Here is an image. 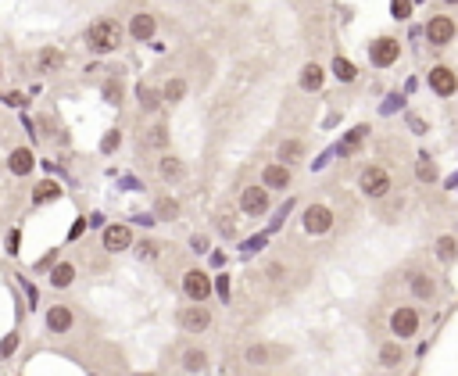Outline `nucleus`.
Masks as SVG:
<instances>
[{
    "mask_svg": "<svg viewBox=\"0 0 458 376\" xmlns=\"http://www.w3.org/2000/svg\"><path fill=\"white\" fill-rule=\"evenodd\" d=\"M86 47L93 54H115L122 47V25L115 18H97L86 29Z\"/></svg>",
    "mask_w": 458,
    "mask_h": 376,
    "instance_id": "nucleus-1",
    "label": "nucleus"
},
{
    "mask_svg": "<svg viewBox=\"0 0 458 376\" xmlns=\"http://www.w3.org/2000/svg\"><path fill=\"white\" fill-rule=\"evenodd\" d=\"M390 186H394V179H390V172H387L383 165H366V168L358 172V190L366 194L369 201L387 197V194H390Z\"/></svg>",
    "mask_w": 458,
    "mask_h": 376,
    "instance_id": "nucleus-2",
    "label": "nucleus"
},
{
    "mask_svg": "<svg viewBox=\"0 0 458 376\" xmlns=\"http://www.w3.org/2000/svg\"><path fill=\"white\" fill-rule=\"evenodd\" d=\"M215 294V276L204 269H186L183 273V297L190 305H208V297Z\"/></svg>",
    "mask_w": 458,
    "mask_h": 376,
    "instance_id": "nucleus-3",
    "label": "nucleus"
},
{
    "mask_svg": "<svg viewBox=\"0 0 458 376\" xmlns=\"http://www.w3.org/2000/svg\"><path fill=\"white\" fill-rule=\"evenodd\" d=\"M419 326H422V316H419L416 305H398L390 312V334H394V340L419 337Z\"/></svg>",
    "mask_w": 458,
    "mask_h": 376,
    "instance_id": "nucleus-4",
    "label": "nucleus"
},
{
    "mask_svg": "<svg viewBox=\"0 0 458 376\" xmlns=\"http://www.w3.org/2000/svg\"><path fill=\"white\" fill-rule=\"evenodd\" d=\"M333 223H337V215H333V208H329V205H322V201L308 205L305 215H301V226H305L308 237H326V233L333 229Z\"/></svg>",
    "mask_w": 458,
    "mask_h": 376,
    "instance_id": "nucleus-5",
    "label": "nucleus"
},
{
    "mask_svg": "<svg viewBox=\"0 0 458 376\" xmlns=\"http://www.w3.org/2000/svg\"><path fill=\"white\" fill-rule=\"evenodd\" d=\"M268 208H272V190H268V186L251 183V186H244V190H240V212L247 218H262Z\"/></svg>",
    "mask_w": 458,
    "mask_h": 376,
    "instance_id": "nucleus-6",
    "label": "nucleus"
},
{
    "mask_svg": "<svg viewBox=\"0 0 458 376\" xmlns=\"http://www.w3.org/2000/svg\"><path fill=\"white\" fill-rule=\"evenodd\" d=\"M212 323H215V316H212L208 305H186V308H179V326L186 334H194V337L208 334Z\"/></svg>",
    "mask_w": 458,
    "mask_h": 376,
    "instance_id": "nucleus-7",
    "label": "nucleus"
},
{
    "mask_svg": "<svg viewBox=\"0 0 458 376\" xmlns=\"http://www.w3.org/2000/svg\"><path fill=\"white\" fill-rule=\"evenodd\" d=\"M101 244H104V251H107V255H118V251H129V247H136L129 223H112V226H104V229H101Z\"/></svg>",
    "mask_w": 458,
    "mask_h": 376,
    "instance_id": "nucleus-8",
    "label": "nucleus"
},
{
    "mask_svg": "<svg viewBox=\"0 0 458 376\" xmlns=\"http://www.w3.org/2000/svg\"><path fill=\"white\" fill-rule=\"evenodd\" d=\"M398 58H401V43L394 40V36H380V40L369 43V61H372V68H390Z\"/></svg>",
    "mask_w": 458,
    "mask_h": 376,
    "instance_id": "nucleus-9",
    "label": "nucleus"
},
{
    "mask_svg": "<svg viewBox=\"0 0 458 376\" xmlns=\"http://www.w3.org/2000/svg\"><path fill=\"white\" fill-rule=\"evenodd\" d=\"M458 33V25L451 14H433L430 22H426V40H430V47H448Z\"/></svg>",
    "mask_w": 458,
    "mask_h": 376,
    "instance_id": "nucleus-10",
    "label": "nucleus"
},
{
    "mask_svg": "<svg viewBox=\"0 0 458 376\" xmlns=\"http://www.w3.org/2000/svg\"><path fill=\"white\" fill-rule=\"evenodd\" d=\"M43 326H47V334L65 337L72 326H75V312H72V305H51V308H47V316H43Z\"/></svg>",
    "mask_w": 458,
    "mask_h": 376,
    "instance_id": "nucleus-11",
    "label": "nucleus"
},
{
    "mask_svg": "<svg viewBox=\"0 0 458 376\" xmlns=\"http://www.w3.org/2000/svg\"><path fill=\"white\" fill-rule=\"evenodd\" d=\"M294 183V172H290V165H283V162H268L265 168H262V186H268V190H287V186Z\"/></svg>",
    "mask_w": 458,
    "mask_h": 376,
    "instance_id": "nucleus-12",
    "label": "nucleus"
},
{
    "mask_svg": "<svg viewBox=\"0 0 458 376\" xmlns=\"http://www.w3.org/2000/svg\"><path fill=\"white\" fill-rule=\"evenodd\" d=\"M154 33H157V18H154L151 11H136L133 18H129V36H133L136 43L154 40Z\"/></svg>",
    "mask_w": 458,
    "mask_h": 376,
    "instance_id": "nucleus-13",
    "label": "nucleus"
},
{
    "mask_svg": "<svg viewBox=\"0 0 458 376\" xmlns=\"http://www.w3.org/2000/svg\"><path fill=\"white\" fill-rule=\"evenodd\" d=\"M430 90L437 93V97H451V93L458 90V75L448 68V65H437L430 72Z\"/></svg>",
    "mask_w": 458,
    "mask_h": 376,
    "instance_id": "nucleus-14",
    "label": "nucleus"
},
{
    "mask_svg": "<svg viewBox=\"0 0 458 376\" xmlns=\"http://www.w3.org/2000/svg\"><path fill=\"white\" fill-rule=\"evenodd\" d=\"M36 168V154L33 151H29V147H14L11 154H8V172H11V176H29V172H33Z\"/></svg>",
    "mask_w": 458,
    "mask_h": 376,
    "instance_id": "nucleus-15",
    "label": "nucleus"
},
{
    "mask_svg": "<svg viewBox=\"0 0 458 376\" xmlns=\"http://www.w3.org/2000/svg\"><path fill=\"white\" fill-rule=\"evenodd\" d=\"M157 176H162V183L176 186L186 179V165L176 158V154H162V162H157Z\"/></svg>",
    "mask_w": 458,
    "mask_h": 376,
    "instance_id": "nucleus-16",
    "label": "nucleus"
},
{
    "mask_svg": "<svg viewBox=\"0 0 458 376\" xmlns=\"http://www.w3.org/2000/svg\"><path fill=\"white\" fill-rule=\"evenodd\" d=\"M408 290H412L416 301H433L437 297V284L430 273H408Z\"/></svg>",
    "mask_w": 458,
    "mask_h": 376,
    "instance_id": "nucleus-17",
    "label": "nucleus"
},
{
    "mask_svg": "<svg viewBox=\"0 0 458 376\" xmlns=\"http://www.w3.org/2000/svg\"><path fill=\"white\" fill-rule=\"evenodd\" d=\"M297 86H301L305 93H319L326 86V68L315 65V61H308V65L301 68V75H297Z\"/></svg>",
    "mask_w": 458,
    "mask_h": 376,
    "instance_id": "nucleus-18",
    "label": "nucleus"
},
{
    "mask_svg": "<svg viewBox=\"0 0 458 376\" xmlns=\"http://www.w3.org/2000/svg\"><path fill=\"white\" fill-rule=\"evenodd\" d=\"M75 276H79L75 262H58L54 269H51V276H47V284H51L54 290H68L75 284Z\"/></svg>",
    "mask_w": 458,
    "mask_h": 376,
    "instance_id": "nucleus-19",
    "label": "nucleus"
},
{
    "mask_svg": "<svg viewBox=\"0 0 458 376\" xmlns=\"http://www.w3.org/2000/svg\"><path fill=\"white\" fill-rule=\"evenodd\" d=\"M151 212H154V218H157V223H176L183 208H179V201L172 197V194H157V197H154V208H151Z\"/></svg>",
    "mask_w": 458,
    "mask_h": 376,
    "instance_id": "nucleus-20",
    "label": "nucleus"
},
{
    "mask_svg": "<svg viewBox=\"0 0 458 376\" xmlns=\"http://www.w3.org/2000/svg\"><path fill=\"white\" fill-rule=\"evenodd\" d=\"M136 101H140V108L144 112H162V104H165V97H162V90H154L151 83H136Z\"/></svg>",
    "mask_w": 458,
    "mask_h": 376,
    "instance_id": "nucleus-21",
    "label": "nucleus"
},
{
    "mask_svg": "<svg viewBox=\"0 0 458 376\" xmlns=\"http://www.w3.org/2000/svg\"><path fill=\"white\" fill-rule=\"evenodd\" d=\"M433 258H437L440 265H455V262H458V240L451 237V233H448V237H437V240H433Z\"/></svg>",
    "mask_w": 458,
    "mask_h": 376,
    "instance_id": "nucleus-22",
    "label": "nucleus"
},
{
    "mask_svg": "<svg viewBox=\"0 0 458 376\" xmlns=\"http://www.w3.org/2000/svg\"><path fill=\"white\" fill-rule=\"evenodd\" d=\"M36 68L47 72V75H51V72H61V68H65V54L54 51V47H43V51L36 54Z\"/></svg>",
    "mask_w": 458,
    "mask_h": 376,
    "instance_id": "nucleus-23",
    "label": "nucleus"
},
{
    "mask_svg": "<svg viewBox=\"0 0 458 376\" xmlns=\"http://www.w3.org/2000/svg\"><path fill=\"white\" fill-rule=\"evenodd\" d=\"M162 97H165V104H183L186 101V79L183 75H172V79L162 83Z\"/></svg>",
    "mask_w": 458,
    "mask_h": 376,
    "instance_id": "nucleus-24",
    "label": "nucleus"
},
{
    "mask_svg": "<svg viewBox=\"0 0 458 376\" xmlns=\"http://www.w3.org/2000/svg\"><path fill=\"white\" fill-rule=\"evenodd\" d=\"M179 362H183V369H186V373H204V369H208V351L194 344V348H186V351H183Z\"/></svg>",
    "mask_w": 458,
    "mask_h": 376,
    "instance_id": "nucleus-25",
    "label": "nucleus"
},
{
    "mask_svg": "<svg viewBox=\"0 0 458 376\" xmlns=\"http://www.w3.org/2000/svg\"><path fill=\"white\" fill-rule=\"evenodd\" d=\"M401 358H405L401 340H383V344H380V366H383V369L401 366Z\"/></svg>",
    "mask_w": 458,
    "mask_h": 376,
    "instance_id": "nucleus-26",
    "label": "nucleus"
},
{
    "mask_svg": "<svg viewBox=\"0 0 458 376\" xmlns=\"http://www.w3.org/2000/svg\"><path fill=\"white\" fill-rule=\"evenodd\" d=\"M305 158V144H301V140H283V144H279V162L283 165H297V162H301Z\"/></svg>",
    "mask_w": 458,
    "mask_h": 376,
    "instance_id": "nucleus-27",
    "label": "nucleus"
},
{
    "mask_svg": "<svg viewBox=\"0 0 458 376\" xmlns=\"http://www.w3.org/2000/svg\"><path fill=\"white\" fill-rule=\"evenodd\" d=\"M268 358H272V348H268V344H247L244 348L247 366H268Z\"/></svg>",
    "mask_w": 458,
    "mask_h": 376,
    "instance_id": "nucleus-28",
    "label": "nucleus"
},
{
    "mask_svg": "<svg viewBox=\"0 0 458 376\" xmlns=\"http://www.w3.org/2000/svg\"><path fill=\"white\" fill-rule=\"evenodd\" d=\"M329 68H333V75H337L340 83H355V79H358V68H355L344 54H337L333 61H329Z\"/></svg>",
    "mask_w": 458,
    "mask_h": 376,
    "instance_id": "nucleus-29",
    "label": "nucleus"
},
{
    "mask_svg": "<svg viewBox=\"0 0 458 376\" xmlns=\"http://www.w3.org/2000/svg\"><path fill=\"white\" fill-rule=\"evenodd\" d=\"M366 133H369V125H358V129H351V133H347V136L340 140L337 154H344V158H347V154H355V151L361 147V140H366Z\"/></svg>",
    "mask_w": 458,
    "mask_h": 376,
    "instance_id": "nucleus-30",
    "label": "nucleus"
},
{
    "mask_svg": "<svg viewBox=\"0 0 458 376\" xmlns=\"http://www.w3.org/2000/svg\"><path fill=\"white\" fill-rule=\"evenodd\" d=\"M54 197H61V186H58L54 179H43V183L36 186V194H33L36 205H47V201H54Z\"/></svg>",
    "mask_w": 458,
    "mask_h": 376,
    "instance_id": "nucleus-31",
    "label": "nucleus"
},
{
    "mask_svg": "<svg viewBox=\"0 0 458 376\" xmlns=\"http://www.w3.org/2000/svg\"><path fill=\"white\" fill-rule=\"evenodd\" d=\"M136 255L144 262H154L157 255H162V244H157V240H136Z\"/></svg>",
    "mask_w": 458,
    "mask_h": 376,
    "instance_id": "nucleus-32",
    "label": "nucleus"
},
{
    "mask_svg": "<svg viewBox=\"0 0 458 376\" xmlns=\"http://www.w3.org/2000/svg\"><path fill=\"white\" fill-rule=\"evenodd\" d=\"M412 8H416V0H390V14H394L398 22L412 18Z\"/></svg>",
    "mask_w": 458,
    "mask_h": 376,
    "instance_id": "nucleus-33",
    "label": "nucleus"
},
{
    "mask_svg": "<svg viewBox=\"0 0 458 376\" xmlns=\"http://www.w3.org/2000/svg\"><path fill=\"white\" fill-rule=\"evenodd\" d=\"M147 147H162V151L168 147V129H165V125H162V122H157V125H154V129L147 133Z\"/></svg>",
    "mask_w": 458,
    "mask_h": 376,
    "instance_id": "nucleus-34",
    "label": "nucleus"
},
{
    "mask_svg": "<svg viewBox=\"0 0 458 376\" xmlns=\"http://www.w3.org/2000/svg\"><path fill=\"white\" fill-rule=\"evenodd\" d=\"M118 147H122V133L118 129H107L104 140H101V154H115Z\"/></svg>",
    "mask_w": 458,
    "mask_h": 376,
    "instance_id": "nucleus-35",
    "label": "nucleus"
},
{
    "mask_svg": "<svg viewBox=\"0 0 458 376\" xmlns=\"http://www.w3.org/2000/svg\"><path fill=\"white\" fill-rule=\"evenodd\" d=\"M215 294H218V301H226V305H229L233 284H229V276H226V273H218V276H215Z\"/></svg>",
    "mask_w": 458,
    "mask_h": 376,
    "instance_id": "nucleus-36",
    "label": "nucleus"
},
{
    "mask_svg": "<svg viewBox=\"0 0 458 376\" xmlns=\"http://www.w3.org/2000/svg\"><path fill=\"white\" fill-rule=\"evenodd\" d=\"M190 251H194V255H208V251H212V237H208V233H194V237H190Z\"/></svg>",
    "mask_w": 458,
    "mask_h": 376,
    "instance_id": "nucleus-37",
    "label": "nucleus"
},
{
    "mask_svg": "<svg viewBox=\"0 0 458 376\" xmlns=\"http://www.w3.org/2000/svg\"><path fill=\"white\" fill-rule=\"evenodd\" d=\"M18 340H22L18 334H8L4 340H0V358H11L14 351H18Z\"/></svg>",
    "mask_w": 458,
    "mask_h": 376,
    "instance_id": "nucleus-38",
    "label": "nucleus"
},
{
    "mask_svg": "<svg viewBox=\"0 0 458 376\" xmlns=\"http://www.w3.org/2000/svg\"><path fill=\"white\" fill-rule=\"evenodd\" d=\"M265 276L272 279V284H279V279L287 276V265H283V262H268V265H265Z\"/></svg>",
    "mask_w": 458,
    "mask_h": 376,
    "instance_id": "nucleus-39",
    "label": "nucleus"
},
{
    "mask_svg": "<svg viewBox=\"0 0 458 376\" xmlns=\"http://www.w3.org/2000/svg\"><path fill=\"white\" fill-rule=\"evenodd\" d=\"M416 172H419V179H422V183H433V179H437V168H433L430 162H419Z\"/></svg>",
    "mask_w": 458,
    "mask_h": 376,
    "instance_id": "nucleus-40",
    "label": "nucleus"
},
{
    "mask_svg": "<svg viewBox=\"0 0 458 376\" xmlns=\"http://www.w3.org/2000/svg\"><path fill=\"white\" fill-rule=\"evenodd\" d=\"M262 244H265V237H255V240H247V244H244V255H255V251H258Z\"/></svg>",
    "mask_w": 458,
    "mask_h": 376,
    "instance_id": "nucleus-41",
    "label": "nucleus"
},
{
    "mask_svg": "<svg viewBox=\"0 0 458 376\" xmlns=\"http://www.w3.org/2000/svg\"><path fill=\"white\" fill-rule=\"evenodd\" d=\"M0 79H4V65H0Z\"/></svg>",
    "mask_w": 458,
    "mask_h": 376,
    "instance_id": "nucleus-42",
    "label": "nucleus"
},
{
    "mask_svg": "<svg viewBox=\"0 0 458 376\" xmlns=\"http://www.w3.org/2000/svg\"><path fill=\"white\" fill-rule=\"evenodd\" d=\"M444 4H458V0H444Z\"/></svg>",
    "mask_w": 458,
    "mask_h": 376,
    "instance_id": "nucleus-43",
    "label": "nucleus"
},
{
    "mask_svg": "<svg viewBox=\"0 0 458 376\" xmlns=\"http://www.w3.org/2000/svg\"><path fill=\"white\" fill-rule=\"evenodd\" d=\"M416 4H419V0H416Z\"/></svg>",
    "mask_w": 458,
    "mask_h": 376,
    "instance_id": "nucleus-44",
    "label": "nucleus"
}]
</instances>
